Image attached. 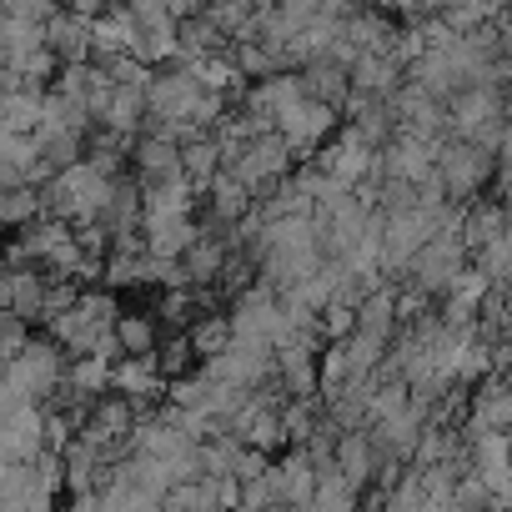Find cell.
<instances>
[{
	"mask_svg": "<svg viewBox=\"0 0 512 512\" xmlns=\"http://www.w3.org/2000/svg\"><path fill=\"white\" fill-rule=\"evenodd\" d=\"M111 186H116V176H106L91 156H81L76 166H66V171H56L51 181H46V211H56V216H66V221H101V211H106V201H111Z\"/></svg>",
	"mask_w": 512,
	"mask_h": 512,
	"instance_id": "obj_1",
	"label": "cell"
},
{
	"mask_svg": "<svg viewBox=\"0 0 512 512\" xmlns=\"http://www.w3.org/2000/svg\"><path fill=\"white\" fill-rule=\"evenodd\" d=\"M442 231V216H432L427 206H402V211H387V226H382V272L387 277H407V267L417 262V251Z\"/></svg>",
	"mask_w": 512,
	"mask_h": 512,
	"instance_id": "obj_2",
	"label": "cell"
},
{
	"mask_svg": "<svg viewBox=\"0 0 512 512\" xmlns=\"http://www.w3.org/2000/svg\"><path fill=\"white\" fill-rule=\"evenodd\" d=\"M497 166H502L497 151H487V146H477V141H467V136H452V141L442 146V156H437V171H442V181H447V191H452L457 201H477V191L492 181Z\"/></svg>",
	"mask_w": 512,
	"mask_h": 512,
	"instance_id": "obj_3",
	"label": "cell"
},
{
	"mask_svg": "<svg viewBox=\"0 0 512 512\" xmlns=\"http://www.w3.org/2000/svg\"><path fill=\"white\" fill-rule=\"evenodd\" d=\"M467 241H462V231H437L422 251H417V262L407 267V282L412 287H422V292H432V297H447V287L457 282V272L467 267Z\"/></svg>",
	"mask_w": 512,
	"mask_h": 512,
	"instance_id": "obj_4",
	"label": "cell"
},
{
	"mask_svg": "<svg viewBox=\"0 0 512 512\" xmlns=\"http://www.w3.org/2000/svg\"><path fill=\"white\" fill-rule=\"evenodd\" d=\"M292 156H297V146H292V141H287V136L272 126V131L256 136V141H251V146H246V151H241V156H236L226 171H236V176H241L251 191H262V186H272L277 176H287V171H292Z\"/></svg>",
	"mask_w": 512,
	"mask_h": 512,
	"instance_id": "obj_5",
	"label": "cell"
},
{
	"mask_svg": "<svg viewBox=\"0 0 512 512\" xmlns=\"http://www.w3.org/2000/svg\"><path fill=\"white\" fill-rule=\"evenodd\" d=\"M41 402H51L56 392H66V377H71V367H66V347L51 337V342H31L16 362H6Z\"/></svg>",
	"mask_w": 512,
	"mask_h": 512,
	"instance_id": "obj_6",
	"label": "cell"
},
{
	"mask_svg": "<svg viewBox=\"0 0 512 512\" xmlns=\"http://www.w3.org/2000/svg\"><path fill=\"white\" fill-rule=\"evenodd\" d=\"M337 111H342V106H332V101L302 96V101H292V106L277 116V131L297 146V156H307L312 146H322V136L337 131Z\"/></svg>",
	"mask_w": 512,
	"mask_h": 512,
	"instance_id": "obj_7",
	"label": "cell"
},
{
	"mask_svg": "<svg viewBox=\"0 0 512 512\" xmlns=\"http://www.w3.org/2000/svg\"><path fill=\"white\" fill-rule=\"evenodd\" d=\"M452 131L457 136H472V131H482V126H492V121H502L512 106H507V91L497 86V81H482V86H462L452 101Z\"/></svg>",
	"mask_w": 512,
	"mask_h": 512,
	"instance_id": "obj_8",
	"label": "cell"
},
{
	"mask_svg": "<svg viewBox=\"0 0 512 512\" xmlns=\"http://www.w3.org/2000/svg\"><path fill=\"white\" fill-rule=\"evenodd\" d=\"M56 502V492L36 477L31 462L0 457V512H46Z\"/></svg>",
	"mask_w": 512,
	"mask_h": 512,
	"instance_id": "obj_9",
	"label": "cell"
},
{
	"mask_svg": "<svg viewBox=\"0 0 512 512\" xmlns=\"http://www.w3.org/2000/svg\"><path fill=\"white\" fill-rule=\"evenodd\" d=\"M377 151H382V146H372L357 126H347V131L322 151V161H317V166H322V171H332V176H342L347 186H362V181L377 171Z\"/></svg>",
	"mask_w": 512,
	"mask_h": 512,
	"instance_id": "obj_10",
	"label": "cell"
},
{
	"mask_svg": "<svg viewBox=\"0 0 512 512\" xmlns=\"http://www.w3.org/2000/svg\"><path fill=\"white\" fill-rule=\"evenodd\" d=\"M46 447V402L16 407V412H0V457H16L31 462Z\"/></svg>",
	"mask_w": 512,
	"mask_h": 512,
	"instance_id": "obj_11",
	"label": "cell"
},
{
	"mask_svg": "<svg viewBox=\"0 0 512 512\" xmlns=\"http://www.w3.org/2000/svg\"><path fill=\"white\" fill-rule=\"evenodd\" d=\"M272 477L282 487V507H317V462L307 452V442H292L282 452V462H272Z\"/></svg>",
	"mask_w": 512,
	"mask_h": 512,
	"instance_id": "obj_12",
	"label": "cell"
},
{
	"mask_svg": "<svg viewBox=\"0 0 512 512\" xmlns=\"http://www.w3.org/2000/svg\"><path fill=\"white\" fill-rule=\"evenodd\" d=\"M131 161H136V181L141 186H161L171 176H186L181 171V141H171L161 131H141V141L131 146Z\"/></svg>",
	"mask_w": 512,
	"mask_h": 512,
	"instance_id": "obj_13",
	"label": "cell"
},
{
	"mask_svg": "<svg viewBox=\"0 0 512 512\" xmlns=\"http://www.w3.org/2000/svg\"><path fill=\"white\" fill-rule=\"evenodd\" d=\"M46 272H41V262L36 267H11L6 272V282H0V307H11V312H21L26 322H46Z\"/></svg>",
	"mask_w": 512,
	"mask_h": 512,
	"instance_id": "obj_14",
	"label": "cell"
},
{
	"mask_svg": "<svg viewBox=\"0 0 512 512\" xmlns=\"http://www.w3.org/2000/svg\"><path fill=\"white\" fill-rule=\"evenodd\" d=\"M166 382H171V377L161 372L156 352H151V357H136V352L116 357V377H111V387L126 392L131 402H156V397L166 392Z\"/></svg>",
	"mask_w": 512,
	"mask_h": 512,
	"instance_id": "obj_15",
	"label": "cell"
},
{
	"mask_svg": "<svg viewBox=\"0 0 512 512\" xmlns=\"http://www.w3.org/2000/svg\"><path fill=\"white\" fill-rule=\"evenodd\" d=\"M46 41L61 61H91L96 56V41H91V21L71 6H61L51 21H46Z\"/></svg>",
	"mask_w": 512,
	"mask_h": 512,
	"instance_id": "obj_16",
	"label": "cell"
},
{
	"mask_svg": "<svg viewBox=\"0 0 512 512\" xmlns=\"http://www.w3.org/2000/svg\"><path fill=\"white\" fill-rule=\"evenodd\" d=\"M116 322H101L86 302H76L71 312H61V317H51V337L66 347V352H96V342H101V332H111Z\"/></svg>",
	"mask_w": 512,
	"mask_h": 512,
	"instance_id": "obj_17",
	"label": "cell"
},
{
	"mask_svg": "<svg viewBox=\"0 0 512 512\" xmlns=\"http://www.w3.org/2000/svg\"><path fill=\"white\" fill-rule=\"evenodd\" d=\"M402 76H407V66H397L382 51H362L352 61V91H362V96H397L402 91Z\"/></svg>",
	"mask_w": 512,
	"mask_h": 512,
	"instance_id": "obj_18",
	"label": "cell"
},
{
	"mask_svg": "<svg viewBox=\"0 0 512 512\" xmlns=\"http://www.w3.org/2000/svg\"><path fill=\"white\" fill-rule=\"evenodd\" d=\"M221 141H216V131H201V136H191V141H181V171H186V181L206 196L211 191V181L221 176Z\"/></svg>",
	"mask_w": 512,
	"mask_h": 512,
	"instance_id": "obj_19",
	"label": "cell"
},
{
	"mask_svg": "<svg viewBox=\"0 0 512 512\" xmlns=\"http://www.w3.org/2000/svg\"><path fill=\"white\" fill-rule=\"evenodd\" d=\"M206 201H211V221H216V226H236V221L256 206V191H251L236 171H226V166H221V176L211 181Z\"/></svg>",
	"mask_w": 512,
	"mask_h": 512,
	"instance_id": "obj_20",
	"label": "cell"
},
{
	"mask_svg": "<svg viewBox=\"0 0 512 512\" xmlns=\"http://www.w3.org/2000/svg\"><path fill=\"white\" fill-rule=\"evenodd\" d=\"M302 81H307V96H317V101H332V106L352 101V71L332 56H312L302 66Z\"/></svg>",
	"mask_w": 512,
	"mask_h": 512,
	"instance_id": "obj_21",
	"label": "cell"
},
{
	"mask_svg": "<svg viewBox=\"0 0 512 512\" xmlns=\"http://www.w3.org/2000/svg\"><path fill=\"white\" fill-rule=\"evenodd\" d=\"M181 262H186V272H191L196 287H211V282H221V272H226V262H231V241L201 231V236L191 241V251L181 256Z\"/></svg>",
	"mask_w": 512,
	"mask_h": 512,
	"instance_id": "obj_22",
	"label": "cell"
},
{
	"mask_svg": "<svg viewBox=\"0 0 512 512\" xmlns=\"http://www.w3.org/2000/svg\"><path fill=\"white\" fill-rule=\"evenodd\" d=\"M0 126L6 131H41L46 121V86H16L6 91V101H0Z\"/></svg>",
	"mask_w": 512,
	"mask_h": 512,
	"instance_id": "obj_23",
	"label": "cell"
},
{
	"mask_svg": "<svg viewBox=\"0 0 512 512\" xmlns=\"http://www.w3.org/2000/svg\"><path fill=\"white\" fill-rule=\"evenodd\" d=\"M512 226H507V211H502V201L497 206H482V201H467V221H462V241H467V251L477 256L482 246H492L497 236H507Z\"/></svg>",
	"mask_w": 512,
	"mask_h": 512,
	"instance_id": "obj_24",
	"label": "cell"
},
{
	"mask_svg": "<svg viewBox=\"0 0 512 512\" xmlns=\"http://www.w3.org/2000/svg\"><path fill=\"white\" fill-rule=\"evenodd\" d=\"M111 377H116V362L111 357H101V352H81L76 362H71V392L76 397H86V402H96L101 392H111Z\"/></svg>",
	"mask_w": 512,
	"mask_h": 512,
	"instance_id": "obj_25",
	"label": "cell"
},
{
	"mask_svg": "<svg viewBox=\"0 0 512 512\" xmlns=\"http://www.w3.org/2000/svg\"><path fill=\"white\" fill-rule=\"evenodd\" d=\"M201 236V226L191 216H166V221H146V246L161 256H186L191 241Z\"/></svg>",
	"mask_w": 512,
	"mask_h": 512,
	"instance_id": "obj_26",
	"label": "cell"
},
{
	"mask_svg": "<svg viewBox=\"0 0 512 512\" xmlns=\"http://www.w3.org/2000/svg\"><path fill=\"white\" fill-rule=\"evenodd\" d=\"M357 327L377 332V337H397L402 332V317H397V292L392 287H377L372 297L357 302Z\"/></svg>",
	"mask_w": 512,
	"mask_h": 512,
	"instance_id": "obj_27",
	"label": "cell"
},
{
	"mask_svg": "<svg viewBox=\"0 0 512 512\" xmlns=\"http://www.w3.org/2000/svg\"><path fill=\"white\" fill-rule=\"evenodd\" d=\"M0 41H6V61H21V56L51 46V41H46V21H36V16H11V11H6V26H0Z\"/></svg>",
	"mask_w": 512,
	"mask_h": 512,
	"instance_id": "obj_28",
	"label": "cell"
},
{
	"mask_svg": "<svg viewBox=\"0 0 512 512\" xmlns=\"http://www.w3.org/2000/svg\"><path fill=\"white\" fill-rule=\"evenodd\" d=\"M221 46H231V36L201 11V16H186L181 21V61H196V56H206V51H221Z\"/></svg>",
	"mask_w": 512,
	"mask_h": 512,
	"instance_id": "obj_29",
	"label": "cell"
},
{
	"mask_svg": "<svg viewBox=\"0 0 512 512\" xmlns=\"http://www.w3.org/2000/svg\"><path fill=\"white\" fill-rule=\"evenodd\" d=\"M191 347H196V357L206 362V357H216V352H226L231 347V337H236V327H231V312L221 317V312H201L191 327Z\"/></svg>",
	"mask_w": 512,
	"mask_h": 512,
	"instance_id": "obj_30",
	"label": "cell"
},
{
	"mask_svg": "<svg viewBox=\"0 0 512 512\" xmlns=\"http://www.w3.org/2000/svg\"><path fill=\"white\" fill-rule=\"evenodd\" d=\"M116 337H121V347L136 352V357H151V352L161 347V327H156V317H146V312H121V317H116Z\"/></svg>",
	"mask_w": 512,
	"mask_h": 512,
	"instance_id": "obj_31",
	"label": "cell"
},
{
	"mask_svg": "<svg viewBox=\"0 0 512 512\" xmlns=\"http://www.w3.org/2000/svg\"><path fill=\"white\" fill-rule=\"evenodd\" d=\"M0 216L6 226H31L36 216H46V186H6V201H0Z\"/></svg>",
	"mask_w": 512,
	"mask_h": 512,
	"instance_id": "obj_32",
	"label": "cell"
},
{
	"mask_svg": "<svg viewBox=\"0 0 512 512\" xmlns=\"http://www.w3.org/2000/svg\"><path fill=\"white\" fill-rule=\"evenodd\" d=\"M357 497H362V487H352L337 462L322 467V477H317V507H322V512H342V507H352Z\"/></svg>",
	"mask_w": 512,
	"mask_h": 512,
	"instance_id": "obj_33",
	"label": "cell"
},
{
	"mask_svg": "<svg viewBox=\"0 0 512 512\" xmlns=\"http://www.w3.org/2000/svg\"><path fill=\"white\" fill-rule=\"evenodd\" d=\"M156 362H161V372L176 382V377H186V372H196V347H191V332H176V337H166L161 347H156Z\"/></svg>",
	"mask_w": 512,
	"mask_h": 512,
	"instance_id": "obj_34",
	"label": "cell"
},
{
	"mask_svg": "<svg viewBox=\"0 0 512 512\" xmlns=\"http://www.w3.org/2000/svg\"><path fill=\"white\" fill-rule=\"evenodd\" d=\"M196 307H201V287H166V297H161V322H166V327H191V322H196Z\"/></svg>",
	"mask_w": 512,
	"mask_h": 512,
	"instance_id": "obj_35",
	"label": "cell"
},
{
	"mask_svg": "<svg viewBox=\"0 0 512 512\" xmlns=\"http://www.w3.org/2000/svg\"><path fill=\"white\" fill-rule=\"evenodd\" d=\"M357 332V302H327L322 307V337L327 342H342V337H352Z\"/></svg>",
	"mask_w": 512,
	"mask_h": 512,
	"instance_id": "obj_36",
	"label": "cell"
},
{
	"mask_svg": "<svg viewBox=\"0 0 512 512\" xmlns=\"http://www.w3.org/2000/svg\"><path fill=\"white\" fill-rule=\"evenodd\" d=\"M26 347H31V337H26V317L6 307V317H0V357H6V362H16Z\"/></svg>",
	"mask_w": 512,
	"mask_h": 512,
	"instance_id": "obj_37",
	"label": "cell"
},
{
	"mask_svg": "<svg viewBox=\"0 0 512 512\" xmlns=\"http://www.w3.org/2000/svg\"><path fill=\"white\" fill-rule=\"evenodd\" d=\"M6 11H11V16H36V21H51L61 6H56V0H6Z\"/></svg>",
	"mask_w": 512,
	"mask_h": 512,
	"instance_id": "obj_38",
	"label": "cell"
},
{
	"mask_svg": "<svg viewBox=\"0 0 512 512\" xmlns=\"http://www.w3.org/2000/svg\"><path fill=\"white\" fill-rule=\"evenodd\" d=\"M387 11H402V16H417L422 0H387Z\"/></svg>",
	"mask_w": 512,
	"mask_h": 512,
	"instance_id": "obj_39",
	"label": "cell"
},
{
	"mask_svg": "<svg viewBox=\"0 0 512 512\" xmlns=\"http://www.w3.org/2000/svg\"><path fill=\"white\" fill-rule=\"evenodd\" d=\"M452 0H422V11H447Z\"/></svg>",
	"mask_w": 512,
	"mask_h": 512,
	"instance_id": "obj_40",
	"label": "cell"
},
{
	"mask_svg": "<svg viewBox=\"0 0 512 512\" xmlns=\"http://www.w3.org/2000/svg\"><path fill=\"white\" fill-rule=\"evenodd\" d=\"M502 211H507V226H512V186L502 191Z\"/></svg>",
	"mask_w": 512,
	"mask_h": 512,
	"instance_id": "obj_41",
	"label": "cell"
},
{
	"mask_svg": "<svg viewBox=\"0 0 512 512\" xmlns=\"http://www.w3.org/2000/svg\"><path fill=\"white\" fill-rule=\"evenodd\" d=\"M367 6H377V11H387V0H367Z\"/></svg>",
	"mask_w": 512,
	"mask_h": 512,
	"instance_id": "obj_42",
	"label": "cell"
},
{
	"mask_svg": "<svg viewBox=\"0 0 512 512\" xmlns=\"http://www.w3.org/2000/svg\"><path fill=\"white\" fill-rule=\"evenodd\" d=\"M502 181H507V186H512V166H507V171H502Z\"/></svg>",
	"mask_w": 512,
	"mask_h": 512,
	"instance_id": "obj_43",
	"label": "cell"
}]
</instances>
